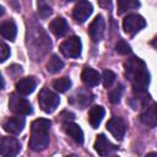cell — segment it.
I'll return each instance as SVG.
<instances>
[{"mask_svg":"<svg viewBox=\"0 0 157 157\" xmlns=\"http://www.w3.org/2000/svg\"><path fill=\"white\" fill-rule=\"evenodd\" d=\"M124 67L125 75L130 78L134 87L139 92H145L150 83V74L146 69L145 63L136 56H131L125 61Z\"/></svg>","mask_w":157,"mask_h":157,"instance_id":"obj_1","label":"cell"},{"mask_svg":"<svg viewBox=\"0 0 157 157\" xmlns=\"http://www.w3.org/2000/svg\"><path fill=\"white\" fill-rule=\"evenodd\" d=\"M52 123L49 119H37L31 125V139L29 147L33 151H43L48 147L50 137H49V128Z\"/></svg>","mask_w":157,"mask_h":157,"instance_id":"obj_2","label":"cell"},{"mask_svg":"<svg viewBox=\"0 0 157 157\" xmlns=\"http://www.w3.org/2000/svg\"><path fill=\"white\" fill-rule=\"evenodd\" d=\"M38 103L45 113H52L58 108L60 98L55 92L50 91L49 88H43L38 94Z\"/></svg>","mask_w":157,"mask_h":157,"instance_id":"obj_3","label":"cell"},{"mask_svg":"<svg viewBox=\"0 0 157 157\" xmlns=\"http://www.w3.org/2000/svg\"><path fill=\"white\" fill-rule=\"evenodd\" d=\"M9 108L12 113L18 114V115H28L32 113V105L31 103L21 97V94L12 93L9 97Z\"/></svg>","mask_w":157,"mask_h":157,"instance_id":"obj_4","label":"cell"},{"mask_svg":"<svg viewBox=\"0 0 157 157\" xmlns=\"http://www.w3.org/2000/svg\"><path fill=\"white\" fill-rule=\"evenodd\" d=\"M60 52L66 58H78L82 52V43L81 39L76 36L70 37L69 39L64 40L60 44Z\"/></svg>","mask_w":157,"mask_h":157,"instance_id":"obj_5","label":"cell"},{"mask_svg":"<svg viewBox=\"0 0 157 157\" xmlns=\"http://www.w3.org/2000/svg\"><path fill=\"white\" fill-rule=\"evenodd\" d=\"M146 26V21L142 16L140 15H136V13H130L128 15L124 20H123V28L124 31L130 34V36H134L136 34L137 32H140L144 27Z\"/></svg>","mask_w":157,"mask_h":157,"instance_id":"obj_6","label":"cell"},{"mask_svg":"<svg viewBox=\"0 0 157 157\" xmlns=\"http://www.w3.org/2000/svg\"><path fill=\"white\" fill-rule=\"evenodd\" d=\"M21 144L16 137L4 136L0 139V155L4 157H13L18 155Z\"/></svg>","mask_w":157,"mask_h":157,"instance_id":"obj_7","label":"cell"},{"mask_svg":"<svg viewBox=\"0 0 157 157\" xmlns=\"http://www.w3.org/2000/svg\"><path fill=\"white\" fill-rule=\"evenodd\" d=\"M92 11H93V7H92L91 2H88L86 0H80L72 10V17L76 22L83 23L91 16Z\"/></svg>","mask_w":157,"mask_h":157,"instance_id":"obj_8","label":"cell"},{"mask_svg":"<svg viewBox=\"0 0 157 157\" xmlns=\"http://www.w3.org/2000/svg\"><path fill=\"white\" fill-rule=\"evenodd\" d=\"M107 129L108 131L117 139V140H121L125 135L126 131V125L124 123V120L119 117H113L108 120L107 123Z\"/></svg>","mask_w":157,"mask_h":157,"instance_id":"obj_9","label":"cell"},{"mask_svg":"<svg viewBox=\"0 0 157 157\" xmlns=\"http://www.w3.org/2000/svg\"><path fill=\"white\" fill-rule=\"evenodd\" d=\"M94 150L99 156H108L117 150V146L113 145L103 134H101L94 141Z\"/></svg>","mask_w":157,"mask_h":157,"instance_id":"obj_10","label":"cell"},{"mask_svg":"<svg viewBox=\"0 0 157 157\" xmlns=\"http://www.w3.org/2000/svg\"><path fill=\"white\" fill-rule=\"evenodd\" d=\"M88 33H90L91 39L96 43L102 39L103 33H104V20L101 15L94 17V20L92 21V23L88 27Z\"/></svg>","mask_w":157,"mask_h":157,"instance_id":"obj_11","label":"cell"},{"mask_svg":"<svg viewBox=\"0 0 157 157\" xmlns=\"http://www.w3.org/2000/svg\"><path fill=\"white\" fill-rule=\"evenodd\" d=\"M25 124H26L25 119L18 115V117L9 118V119L4 123L2 128H4V130H5L6 132L12 134V135H17V134H20V132L23 130Z\"/></svg>","mask_w":157,"mask_h":157,"instance_id":"obj_12","label":"cell"},{"mask_svg":"<svg viewBox=\"0 0 157 157\" xmlns=\"http://www.w3.org/2000/svg\"><path fill=\"white\" fill-rule=\"evenodd\" d=\"M63 128H64V131L66 132V135H69L75 142H77V144L83 142V131L81 130V128L77 124L71 123V121H65Z\"/></svg>","mask_w":157,"mask_h":157,"instance_id":"obj_13","label":"cell"},{"mask_svg":"<svg viewBox=\"0 0 157 157\" xmlns=\"http://www.w3.org/2000/svg\"><path fill=\"white\" fill-rule=\"evenodd\" d=\"M81 78H82V82L88 86V87H93V86H97L101 81V75L97 70L92 69V67H85L82 70V74H81Z\"/></svg>","mask_w":157,"mask_h":157,"instance_id":"obj_14","label":"cell"},{"mask_svg":"<svg viewBox=\"0 0 157 157\" xmlns=\"http://www.w3.org/2000/svg\"><path fill=\"white\" fill-rule=\"evenodd\" d=\"M49 29H50V32H52L54 36H56V37H63V36H65V34L67 33V31H69V25H67V22H66L65 18H63V17H56V18H54V20L49 23Z\"/></svg>","mask_w":157,"mask_h":157,"instance_id":"obj_15","label":"cell"},{"mask_svg":"<svg viewBox=\"0 0 157 157\" xmlns=\"http://www.w3.org/2000/svg\"><path fill=\"white\" fill-rule=\"evenodd\" d=\"M34 88H36L34 77H25V78H21L16 83V91L21 96H28L29 93L34 91Z\"/></svg>","mask_w":157,"mask_h":157,"instance_id":"obj_16","label":"cell"},{"mask_svg":"<svg viewBox=\"0 0 157 157\" xmlns=\"http://www.w3.org/2000/svg\"><path fill=\"white\" fill-rule=\"evenodd\" d=\"M17 34V27L13 21H5L0 23V36L4 37L5 39L13 40Z\"/></svg>","mask_w":157,"mask_h":157,"instance_id":"obj_17","label":"cell"},{"mask_svg":"<svg viewBox=\"0 0 157 157\" xmlns=\"http://www.w3.org/2000/svg\"><path fill=\"white\" fill-rule=\"evenodd\" d=\"M141 121L147 125L148 128H155L157 125V108L156 104H152L148 107L142 114H141Z\"/></svg>","mask_w":157,"mask_h":157,"instance_id":"obj_18","label":"cell"},{"mask_svg":"<svg viewBox=\"0 0 157 157\" xmlns=\"http://www.w3.org/2000/svg\"><path fill=\"white\" fill-rule=\"evenodd\" d=\"M104 108L101 107V105H94L90 109V114H88V120H90V124L93 126V128H98L103 117H104Z\"/></svg>","mask_w":157,"mask_h":157,"instance_id":"obj_19","label":"cell"},{"mask_svg":"<svg viewBox=\"0 0 157 157\" xmlns=\"http://www.w3.org/2000/svg\"><path fill=\"white\" fill-rule=\"evenodd\" d=\"M140 6L139 0H117V7H118V13H124L129 10L137 9Z\"/></svg>","mask_w":157,"mask_h":157,"instance_id":"obj_20","label":"cell"},{"mask_svg":"<svg viewBox=\"0 0 157 157\" xmlns=\"http://www.w3.org/2000/svg\"><path fill=\"white\" fill-rule=\"evenodd\" d=\"M63 67H64V63H63V60L58 55H52V58L47 63V70L50 74H56Z\"/></svg>","mask_w":157,"mask_h":157,"instance_id":"obj_21","label":"cell"},{"mask_svg":"<svg viewBox=\"0 0 157 157\" xmlns=\"http://www.w3.org/2000/svg\"><path fill=\"white\" fill-rule=\"evenodd\" d=\"M53 87L58 91V92H66L70 87H71V80L66 76L64 77H60V78H56L54 82H53Z\"/></svg>","mask_w":157,"mask_h":157,"instance_id":"obj_22","label":"cell"},{"mask_svg":"<svg viewBox=\"0 0 157 157\" xmlns=\"http://www.w3.org/2000/svg\"><path fill=\"white\" fill-rule=\"evenodd\" d=\"M123 92H124V87H123V85L118 83L113 90H110V92H109V101H110L113 104L119 103Z\"/></svg>","mask_w":157,"mask_h":157,"instance_id":"obj_23","label":"cell"},{"mask_svg":"<svg viewBox=\"0 0 157 157\" xmlns=\"http://www.w3.org/2000/svg\"><path fill=\"white\" fill-rule=\"evenodd\" d=\"M115 78H117L115 74H114L113 71H110V70H105V71L102 74V77H101V80H102V82H103V86H104L105 88L112 87V85L115 82Z\"/></svg>","mask_w":157,"mask_h":157,"instance_id":"obj_24","label":"cell"},{"mask_svg":"<svg viewBox=\"0 0 157 157\" xmlns=\"http://www.w3.org/2000/svg\"><path fill=\"white\" fill-rule=\"evenodd\" d=\"M37 5H38V13L40 17L45 18L49 15H52V7L45 2V0H38Z\"/></svg>","mask_w":157,"mask_h":157,"instance_id":"obj_25","label":"cell"},{"mask_svg":"<svg viewBox=\"0 0 157 157\" xmlns=\"http://www.w3.org/2000/svg\"><path fill=\"white\" fill-rule=\"evenodd\" d=\"M115 50H117V53H119L121 55H126V54L130 53V45L124 39H120L115 44Z\"/></svg>","mask_w":157,"mask_h":157,"instance_id":"obj_26","label":"cell"},{"mask_svg":"<svg viewBox=\"0 0 157 157\" xmlns=\"http://www.w3.org/2000/svg\"><path fill=\"white\" fill-rule=\"evenodd\" d=\"M10 56V48L6 43H4L2 40H0V63L5 61L7 58Z\"/></svg>","mask_w":157,"mask_h":157,"instance_id":"obj_27","label":"cell"},{"mask_svg":"<svg viewBox=\"0 0 157 157\" xmlns=\"http://www.w3.org/2000/svg\"><path fill=\"white\" fill-rule=\"evenodd\" d=\"M4 86H5V81H4V78H2V76H1V74H0V90H2Z\"/></svg>","mask_w":157,"mask_h":157,"instance_id":"obj_28","label":"cell"},{"mask_svg":"<svg viewBox=\"0 0 157 157\" xmlns=\"http://www.w3.org/2000/svg\"><path fill=\"white\" fill-rule=\"evenodd\" d=\"M4 15V7L0 5V16H2Z\"/></svg>","mask_w":157,"mask_h":157,"instance_id":"obj_29","label":"cell"},{"mask_svg":"<svg viewBox=\"0 0 157 157\" xmlns=\"http://www.w3.org/2000/svg\"><path fill=\"white\" fill-rule=\"evenodd\" d=\"M66 1H72V0H66Z\"/></svg>","mask_w":157,"mask_h":157,"instance_id":"obj_30","label":"cell"}]
</instances>
